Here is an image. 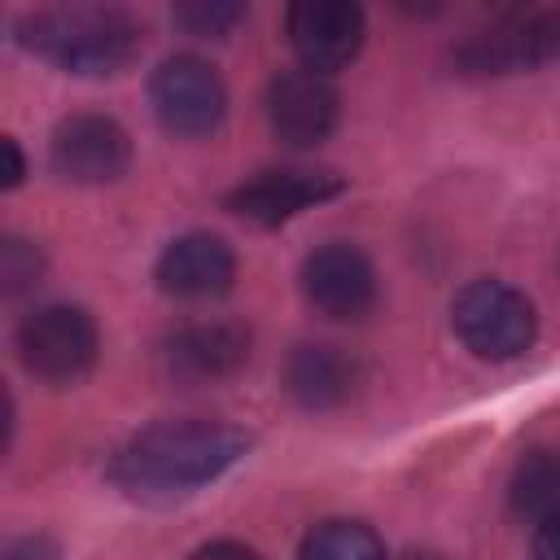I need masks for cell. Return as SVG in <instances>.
<instances>
[{"label":"cell","mask_w":560,"mask_h":560,"mask_svg":"<svg viewBox=\"0 0 560 560\" xmlns=\"http://www.w3.org/2000/svg\"><path fill=\"white\" fill-rule=\"evenodd\" d=\"M175 22L197 35V39H223L236 22H245V4H228V0H188L175 9Z\"/></svg>","instance_id":"obj_17"},{"label":"cell","mask_w":560,"mask_h":560,"mask_svg":"<svg viewBox=\"0 0 560 560\" xmlns=\"http://www.w3.org/2000/svg\"><path fill=\"white\" fill-rule=\"evenodd\" d=\"M149 105H153L162 131H171L179 140H201V136L219 131V122L228 114V88L210 61L179 52L153 70Z\"/></svg>","instance_id":"obj_6"},{"label":"cell","mask_w":560,"mask_h":560,"mask_svg":"<svg viewBox=\"0 0 560 560\" xmlns=\"http://www.w3.org/2000/svg\"><path fill=\"white\" fill-rule=\"evenodd\" d=\"M249 433L223 420H166L140 429L118 446L109 481L131 499H179L223 477L245 451Z\"/></svg>","instance_id":"obj_1"},{"label":"cell","mask_w":560,"mask_h":560,"mask_svg":"<svg viewBox=\"0 0 560 560\" xmlns=\"http://www.w3.org/2000/svg\"><path fill=\"white\" fill-rule=\"evenodd\" d=\"M192 560H262L254 547H245V542H236V538H219V542H206V547H197V556Z\"/></svg>","instance_id":"obj_21"},{"label":"cell","mask_w":560,"mask_h":560,"mask_svg":"<svg viewBox=\"0 0 560 560\" xmlns=\"http://www.w3.org/2000/svg\"><path fill=\"white\" fill-rule=\"evenodd\" d=\"M0 560H57V547L44 534H26V538H13Z\"/></svg>","instance_id":"obj_19"},{"label":"cell","mask_w":560,"mask_h":560,"mask_svg":"<svg viewBox=\"0 0 560 560\" xmlns=\"http://www.w3.org/2000/svg\"><path fill=\"white\" fill-rule=\"evenodd\" d=\"M18 39L66 74L105 79L136 61L144 26L118 4H52L26 13L18 22Z\"/></svg>","instance_id":"obj_2"},{"label":"cell","mask_w":560,"mask_h":560,"mask_svg":"<svg viewBox=\"0 0 560 560\" xmlns=\"http://www.w3.org/2000/svg\"><path fill=\"white\" fill-rule=\"evenodd\" d=\"M39 276H44V254L22 236H4V245H0V284H4V293L18 298V293L35 289Z\"/></svg>","instance_id":"obj_18"},{"label":"cell","mask_w":560,"mask_h":560,"mask_svg":"<svg viewBox=\"0 0 560 560\" xmlns=\"http://www.w3.org/2000/svg\"><path fill=\"white\" fill-rule=\"evenodd\" d=\"M451 324H455V337L477 359H490V363L521 359L538 332V315H534L529 298L503 280L464 284L451 302Z\"/></svg>","instance_id":"obj_4"},{"label":"cell","mask_w":560,"mask_h":560,"mask_svg":"<svg viewBox=\"0 0 560 560\" xmlns=\"http://www.w3.org/2000/svg\"><path fill=\"white\" fill-rule=\"evenodd\" d=\"M249 359V328L232 319H201L184 324L162 341V368L166 376L184 385H214L245 368Z\"/></svg>","instance_id":"obj_12"},{"label":"cell","mask_w":560,"mask_h":560,"mask_svg":"<svg viewBox=\"0 0 560 560\" xmlns=\"http://www.w3.org/2000/svg\"><path fill=\"white\" fill-rule=\"evenodd\" d=\"M534 560H560V516L534 525Z\"/></svg>","instance_id":"obj_20"},{"label":"cell","mask_w":560,"mask_h":560,"mask_svg":"<svg viewBox=\"0 0 560 560\" xmlns=\"http://www.w3.org/2000/svg\"><path fill=\"white\" fill-rule=\"evenodd\" d=\"M402 560H446V556H438V551H411V556H402Z\"/></svg>","instance_id":"obj_23"},{"label":"cell","mask_w":560,"mask_h":560,"mask_svg":"<svg viewBox=\"0 0 560 560\" xmlns=\"http://www.w3.org/2000/svg\"><path fill=\"white\" fill-rule=\"evenodd\" d=\"M508 499L516 516H529L534 525L547 516H560V451H529L512 468Z\"/></svg>","instance_id":"obj_15"},{"label":"cell","mask_w":560,"mask_h":560,"mask_svg":"<svg viewBox=\"0 0 560 560\" xmlns=\"http://www.w3.org/2000/svg\"><path fill=\"white\" fill-rule=\"evenodd\" d=\"M298 560H389V556H385V542L376 538L372 525H363V521H324L302 538Z\"/></svg>","instance_id":"obj_16"},{"label":"cell","mask_w":560,"mask_h":560,"mask_svg":"<svg viewBox=\"0 0 560 560\" xmlns=\"http://www.w3.org/2000/svg\"><path fill=\"white\" fill-rule=\"evenodd\" d=\"M13 350L35 381L74 385L79 376L92 372L101 337L83 306L52 302V306H35L31 315H22V324L13 332Z\"/></svg>","instance_id":"obj_5"},{"label":"cell","mask_w":560,"mask_h":560,"mask_svg":"<svg viewBox=\"0 0 560 560\" xmlns=\"http://www.w3.org/2000/svg\"><path fill=\"white\" fill-rule=\"evenodd\" d=\"M359 385V363L328 341H302L284 359V394L306 411L341 407Z\"/></svg>","instance_id":"obj_14"},{"label":"cell","mask_w":560,"mask_h":560,"mask_svg":"<svg viewBox=\"0 0 560 560\" xmlns=\"http://www.w3.org/2000/svg\"><path fill=\"white\" fill-rule=\"evenodd\" d=\"M459 74H521L560 61V9H512L451 52Z\"/></svg>","instance_id":"obj_3"},{"label":"cell","mask_w":560,"mask_h":560,"mask_svg":"<svg viewBox=\"0 0 560 560\" xmlns=\"http://www.w3.org/2000/svg\"><path fill=\"white\" fill-rule=\"evenodd\" d=\"M0 153H4V188H18V184H22V175H26V162H22L18 140H13V136H4V140H0Z\"/></svg>","instance_id":"obj_22"},{"label":"cell","mask_w":560,"mask_h":560,"mask_svg":"<svg viewBox=\"0 0 560 560\" xmlns=\"http://www.w3.org/2000/svg\"><path fill=\"white\" fill-rule=\"evenodd\" d=\"M284 35L302 70H315L328 79L332 70H346L359 57L368 18L359 4H346V0H302V4H289Z\"/></svg>","instance_id":"obj_8"},{"label":"cell","mask_w":560,"mask_h":560,"mask_svg":"<svg viewBox=\"0 0 560 560\" xmlns=\"http://www.w3.org/2000/svg\"><path fill=\"white\" fill-rule=\"evenodd\" d=\"M271 136L289 149H315L337 127V92L315 70H280L267 83Z\"/></svg>","instance_id":"obj_11"},{"label":"cell","mask_w":560,"mask_h":560,"mask_svg":"<svg viewBox=\"0 0 560 560\" xmlns=\"http://www.w3.org/2000/svg\"><path fill=\"white\" fill-rule=\"evenodd\" d=\"M346 188L341 175L332 171H306V166H276V171H258L254 179L236 184L228 192V210L245 223H258V228H280L289 223L293 214L337 197Z\"/></svg>","instance_id":"obj_10"},{"label":"cell","mask_w":560,"mask_h":560,"mask_svg":"<svg viewBox=\"0 0 560 560\" xmlns=\"http://www.w3.org/2000/svg\"><path fill=\"white\" fill-rule=\"evenodd\" d=\"M48 162L66 184H114L131 166V136L109 114H70L52 127Z\"/></svg>","instance_id":"obj_7"},{"label":"cell","mask_w":560,"mask_h":560,"mask_svg":"<svg viewBox=\"0 0 560 560\" xmlns=\"http://www.w3.org/2000/svg\"><path fill=\"white\" fill-rule=\"evenodd\" d=\"M302 293L328 319H363L376 306V267L350 241H328L302 262Z\"/></svg>","instance_id":"obj_9"},{"label":"cell","mask_w":560,"mask_h":560,"mask_svg":"<svg viewBox=\"0 0 560 560\" xmlns=\"http://www.w3.org/2000/svg\"><path fill=\"white\" fill-rule=\"evenodd\" d=\"M158 289L184 302H210L232 289L236 280V254L214 232H184L158 254Z\"/></svg>","instance_id":"obj_13"}]
</instances>
